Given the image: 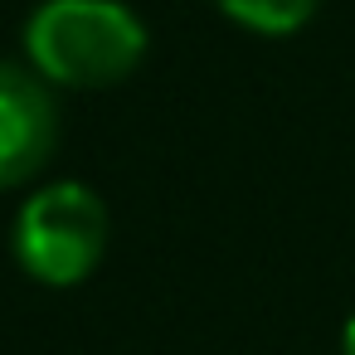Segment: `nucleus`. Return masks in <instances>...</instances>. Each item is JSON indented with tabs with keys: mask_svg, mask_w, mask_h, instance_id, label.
I'll use <instances>...</instances> for the list:
<instances>
[{
	"mask_svg": "<svg viewBox=\"0 0 355 355\" xmlns=\"http://www.w3.org/2000/svg\"><path fill=\"white\" fill-rule=\"evenodd\" d=\"M340 350H345V355H355V316L345 321V336H340Z\"/></svg>",
	"mask_w": 355,
	"mask_h": 355,
	"instance_id": "5",
	"label": "nucleus"
},
{
	"mask_svg": "<svg viewBox=\"0 0 355 355\" xmlns=\"http://www.w3.org/2000/svg\"><path fill=\"white\" fill-rule=\"evenodd\" d=\"M59 146V103L40 69L0 59V190L35 180Z\"/></svg>",
	"mask_w": 355,
	"mask_h": 355,
	"instance_id": "3",
	"label": "nucleus"
},
{
	"mask_svg": "<svg viewBox=\"0 0 355 355\" xmlns=\"http://www.w3.org/2000/svg\"><path fill=\"white\" fill-rule=\"evenodd\" d=\"M30 64L64 88H107L146 54V30L122 0H44L25 25Z\"/></svg>",
	"mask_w": 355,
	"mask_h": 355,
	"instance_id": "1",
	"label": "nucleus"
},
{
	"mask_svg": "<svg viewBox=\"0 0 355 355\" xmlns=\"http://www.w3.org/2000/svg\"><path fill=\"white\" fill-rule=\"evenodd\" d=\"M219 10L253 35H292L311 20L316 0H219Z\"/></svg>",
	"mask_w": 355,
	"mask_h": 355,
	"instance_id": "4",
	"label": "nucleus"
},
{
	"mask_svg": "<svg viewBox=\"0 0 355 355\" xmlns=\"http://www.w3.org/2000/svg\"><path fill=\"white\" fill-rule=\"evenodd\" d=\"M107 253V205L78 185L54 180L35 190L15 214V258L35 282L73 287Z\"/></svg>",
	"mask_w": 355,
	"mask_h": 355,
	"instance_id": "2",
	"label": "nucleus"
}]
</instances>
